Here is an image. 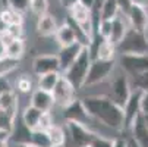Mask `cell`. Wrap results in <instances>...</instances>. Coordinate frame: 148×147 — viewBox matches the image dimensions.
Listing matches in <instances>:
<instances>
[{
    "label": "cell",
    "mask_w": 148,
    "mask_h": 147,
    "mask_svg": "<svg viewBox=\"0 0 148 147\" xmlns=\"http://www.w3.org/2000/svg\"><path fill=\"white\" fill-rule=\"evenodd\" d=\"M51 146H66V130L59 124H53L47 130Z\"/></svg>",
    "instance_id": "obj_26"
},
{
    "label": "cell",
    "mask_w": 148,
    "mask_h": 147,
    "mask_svg": "<svg viewBox=\"0 0 148 147\" xmlns=\"http://www.w3.org/2000/svg\"><path fill=\"white\" fill-rule=\"evenodd\" d=\"M0 22L3 27L9 25H24V13H21L12 8H2L0 9Z\"/></svg>",
    "instance_id": "obj_20"
},
{
    "label": "cell",
    "mask_w": 148,
    "mask_h": 147,
    "mask_svg": "<svg viewBox=\"0 0 148 147\" xmlns=\"http://www.w3.org/2000/svg\"><path fill=\"white\" fill-rule=\"evenodd\" d=\"M65 130H66V143L69 140L72 147H88L91 140L97 134L90 127L79 122H65Z\"/></svg>",
    "instance_id": "obj_7"
},
{
    "label": "cell",
    "mask_w": 148,
    "mask_h": 147,
    "mask_svg": "<svg viewBox=\"0 0 148 147\" xmlns=\"http://www.w3.org/2000/svg\"><path fill=\"white\" fill-rule=\"evenodd\" d=\"M29 144H32L35 147H51L49 134H47V131H43V130H32L31 131Z\"/></svg>",
    "instance_id": "obj_27"
},
{
    "label": "cell",
    "mask_w": 148,
    "mask_h": 147,
    "mask_svg": "<svg viewBox=\"0 0 148 147\" xmlns=\"http://www.w3.org/2000/svg\"><path fill=\"white\" fill-rule=\"evenodd\" d=\"M126 147H141L131 135H128V137H126Z\"/></svg>",
    "instance_id": "obj_41"
},
{
    "label": "cell",
    "mask_w": 148,
    "mask_h": 147,
    "mask_svg": "<svg viewBox=\"0 0 148 147\" xmlns=\"http://www.w3.org/2000/svg\"><path fill=\"white\" fill-rule=\"evenodd\" d=\"M78 3V0H60V5L65 8L66 10L69 9V8H72L73 5H76Z\"/></svg>",
    "instance_id": "obj_40"
},
{
    "label": "cell",
    "mask_w": 148,
    "mask_h": 147,
    "mask_svg": "<svg viewBox=\"0 0 148 147\" xmlns=\"http://www.w3.org/2000/svg\"><path fill=\"white\" fill-rule=\"evenodd\" d=\"M18 113H19V108L0 110V131L10 134L13 130V125L18 119Z\"/></svg>",
    "instance_id": "obj_22"
},
{
    "label": "cell",
    "mask_w": 148,
    "mask_h": 147,
    "mask_svg": "<svg viewBox=\"0 0 148 147\" xmlns=\"http://www.w3.org/2000/svg\"><path fill=\"white\" fill-rule=\"evenodd\" d=\"M29 138H31V130L27 128L24 125V122L21 121V118L18 116V119L13 125V130L10 133V141L16 143V146H18V144L29 143Z\"/></svg>",
    "instance_id": "obj_19"
},
{
    "label": "cell",
    "mask_w": 148,
    "mask_h": 147,
    "mask_svg": "<svg viewBox=\"0 0 148 147\" xmlns=\"http://www.w3.org/2000/svg\"><path fill=\"white\" fill-rule=\"evenodd\" d=\"M126 21L132 30L139 31V32H147L148 31V9L139 8V6H131L129 10L125 13Z\"/></svg>",
    "instance_id": "obj_12"
},
{
    "label": "cell",
    "mask_w": 148,
    "mask_h": 147,
    "mask_svg": "<svg viewBox=\"0 0 148 147\" xmlns=\"http://www.w3.org/2000/svg\"><path fill=\"white\" fill-rule=\"evenodd\" d=\"M128 133L141 147H148V128H147V125L144 122L142 113L132 122Z\"/></svg>",
    "instance_id": "obj_17"
},
{
    "label": "cell",
    "mask_w": 148,
    "mask_h": 147,
    "mask_svg": "<svg viewBox=\"0 0 148 147\" xmlns=\"http://www.w3.org/2000/svg\"><path fill=\"white\" fill-rule=\"evenodd\" d=\"M131 5L134 6H139V8H144V9H148V0H129Z\"/></svg>",
    "instance_id": "obj_38"
},
{
    "label": "cell",
    "mask_w": 148,
    "mask_h": 147,
    "mask_svg": "<svg viewBox=\"0 0 148 147\" xmlns=\"http://www.w3.org/2000/svg\"><path fill=\"white\" fill-rule=\"evenodd\" d=\"M123 119H125V133H128L132 122L141 115V91L132 90L128 100L123 104Z\"/></svg>",
    "instance_id": "obj_11"
},
{
    "label": "cell",
    "mask_w": 148,
    "mask_h": 147,
    "mask_svg": "<svg viewBox=\"0 0 148 147\" xmlns=\"http://www.w3.org/2000/svg\"><path fill=\"white\" fill-rule=\"evenodd\" d=\"M53 124H54V121H53V113H51V112H43V113H41V118H40V121H38V125H37L35 130L47 131Z\"/></svg>",
    "instance_id": "obj_31"
},
{
    "label": "cell",
    "mask_w": 148,
    "mask_h": 147,
    "mask_svg": "<svg viewBox=\"0 0 148 147\" xmlns=\"http://www.w3.org/2000/svg\"><path fill=\"white\" fill-rule=\"evenodd\" d=\"M107 82H109V94L107 96L117 104V106L123 108L125 101L128 100L129 94L132 93V87H131L128 75L123 71H120L119 68H116Z\"/></svg>",
    "instance_id": "obj_5"
},
{
    "label": "cell",
    "mask_w": 148,
    "mask_h": 147,
    "mask_svg": "<svg viewBox=\"0 0 148 147\" xmlns=\"http://www.w3.org/2000/svg\"><path fill=\"white\" fill-rule=\"evenodd\" d=\"M31 69H32V74L35 77L50 74V72H60L62 74L60 63H59V59H57L56 53H43V55L35 56L32 60Z\"/></svg>",
    "instance_id": "obj_9"
},
{
    "label": "cell",
    "mask_w": 148,
    "mask_h": 147,
    "mask_svg": "<svg viewBox=\"0 0 148 147\" xmlns=\"http://www.w3.org/2000/svg\"><path fill=\"white\" fill-rule=\"evenodd\" d=\"M116 63L128 78H132L148 72V55H117Z\"/></svg>",
    "instance_id": "obj_6"
},
{
    "label": "cell",
    "mask_w": 148,
    "mask_h": 147,
    "mask_svg": "<svg viewBox=\"0 0 148 147\" xmlns=\"http://www.w3.org/2000/svg\"><path fill=\"white\" fill-rule=\"evenodd\" d=\"M120 13L122 12H120V8L116 0H104V3L98 12L100 19H104V21H112L116 16H119Z\"/></svg>",
    "instance_id": "obj_25"
},
{
    "label": "cell",
    "mask_w": 148,
    "mask_h": 147,
    "mask_svg": "<svg viewBox=\"0 0 148 147\" xmlns=\"http://www.w3.org/2000/svg\"><path fill=\"white\" fill-rule=\"evenodd\" d=\"M85 46H82L79 41H75L73 44L65 46V47H59L57 49V59H59V63H60V69L62 72H65L73 62L76 60V57L79 56V53L82 52V49Z\"/></svg>",
    "instance_id": "obj_13"
},
{
    "label": "cell",
    "mask_w": 148,
    "mask_h": 147,
    "mask_svg": "<svg viewBox=\"0 0 148 147\" xmlns=\"http://www.w3.org/2000/svg\"><path fill=\"white\" fill-rule=\"evenodd\" d=\"M78 3L82 5L84 8H87L92 12V8H94V0H78Z\"/></svg>",
    "instance_id": "obj_39"
},
{
    "label": "cell",
    "mask_w": 148,
    "mask_h": 147,
    "mask_svg": "<svg viewBox=\"0 0 148 147\" xmlns=\"http://www.w3.org/2000/svg\"><path fill=\"white\" fill-rule=\"evenodd\" d=\"M141 113L148 115V90L141 91Z\"/></svg>",
    "instance_id": "obj_35"
},
{
    "label": "cell",
    "mask_w": 148,
    "mask_h": 147,
    "mask_svg": "<svg viewBox=\"0 0 148 147\" xmlns=\"http://www.w3.org/2000/svg\"><path fill=\"white\" fill-rule=\"evenodd\" d=\"M116 2H117V5H119V8H120V12H122L123 15H125L126 12H128V10H129V8L132 6L129 0H116Z\"/></svg>",
    "instance_id": "obj_36"
},
{
    "label": "cell",
    "mask_w": 148,
    "mask_h": 147,
    "mask_svg": "<svg viewBox=\"0 0 148 147\" xmlns=\"http://www.w3.org/2000/svg\"><path fill=\"white\" fill-rule=\"evenodd\" d=\"M29 2H31V0H29Z\"/></svg>",
    "instance_id": "obj_48"
},
{
    "label": "cell",
    "mask_w": 148,
    "mask_h": 147,
    "mask_svg": "<svg viewBox=\"0 0 148 147\" xmlns=\"http://www.w3.org/2000/svg\"><path fill=\"white\" fill-rule=\"evenodd\" d=\"M5 57V47L0 44V59H3Z\"/></svg>",
    "instance_id": "obj_43"
},
{
    "label": "cell",
    "mask_w": 148,
    "mask_h": 147,
    "mask_svg": "<svg viewBox=\"0 0 148 147\" xmlns=\"http://www.w3.org/2000/svg\"><path fill=\"white\" fill-rule=\"evenodd\" d=\"M3 28H5V27H3V24H2V22H0V31H2Z\"/></svg>",
    "instance_id": "obj_46"
},
{
    "label": "cell",
    "mask_w": 148,
    "mask_h": 147,
    "mask_svg": "<svg viewBox=\"0 0 148 147\" xmlns=\"http://www.w3.org/2000/svg\"><path fill=\"white\" fill-rule=\"evenodd\" d=\"M16 147H35V146H32V144H29V143H27V144H18Z\"/></svg>",
    "instance_id": "obj_44"
},
{
    "label": "cell",
    "mask_w": 148,
    "mask_h": 147,
    "mask_svg": "<svg viewBox=\"0 0 148 147\" xmlns=\"http://www.w3.org/2000/svg\"><path fill=\"white\" fill-rule=\"evenodd\" d=\"M8 3H9V0H0V6L2 8H8Z\"/></svg>",
    "instance_id": "obj_42"
},
{
    "label": "cell",
    "mask_w": 148,
    "mask_h": 147,
    "mask_svg": "<svg viewBox=\"0 0 148 147\" xmlns=\"http://www.w3.org/2000/svg\"><path fill=\"white\" fill-rule=\"evenodd\" d=\"M35 87H34V82H32V79L29 78V77H27V75H21L18 79H16V88H15V91L16 93H21V94H31V91L34 90Z\"/></svg>",
    "instance_id": "obj_29"
},
{
    "label": "cell",
    "mask_w": 148,
    "mask_h": 147,
    "mask_svg": "<svg viewBox=\"0 0 148 147\" xmlns=\"http://www.w3.org/2000/svg\"><path fill=\"white\" fill-rule=\"evenodd\" d=\"M57 21L56 18L51 15V13H46L43 16L37 18V24H35V30H37V34L43 38H50V37H54L56 31H57Z\"/></svg>",
    "instance_id": "obj_15"
},
{
    "label": "cell",
    "mask_w": 148,
    "mask_h": 147,
    "mask_svg": "<svg viewBox=\"0 0 148 147\" xmlns=\"http://www.w3.org/2000/svg\"><path fill=\"white\" fill-rule=\"evenodd\" d=\"M54 40H56V44L57 47H65L69 44H73L76 41V34L75 30L72 27V24L66 19L63 24H60L57 27V31L54 34Z\"/></svg>",
    "instance_id": "obj_16"
},
{
    "label": "cell",
    "mask_w": 148,
    "mask_h": 147,
    "mask_svg": "<svg viewBox=\"0 0 148 147\" xmlns=\"http://www.w3.org/2000/svg\"><path fill=\"white\" fill-rule=\"evenodd\" d=\"M112 146H113L112 137H107L104 134H95L88 147H112Z\"/></svg>",
    "instance_id": "obj_30"
},
{
    "label": "cell",
    "mask_w": 148,
    "mask_h": 147,
    "mask_svg": "<svg viewBox=\"0 0 148 147\" xmlns=\"http://www.w3.org/2000/svg\"><path fill=\"white\" fill-rule=\"evenodd\" d=\"M81 101L94 122L119 134L125 133L123 110L107 94H88L81 97Z\"/></svg>",
    "instance_id": "obj_1"
},
{
    "label": "cell",
    "mask_w": 148,
    "mask_h": 147,
    "mask_svg": "<svg viewBox=\"0 0 148 147\" xmlns=\"http://www.w3.org/2000/svg\"><path fill=\"white\" fill-rule=\"evenodd\" d=\"M112 147H126V137L117 135L113 138V146Z\"/></svg>",
    "instance_id": "obj_37"
},
{
    "label": "cell",
    "mask_w": 148,
    "mask_h": 147,
    "mask_svg": "<svg viewBox=\"0 0 148 147\" xmlns=\"http://www.w3.org/2000/svg\"><path fill=\"white\" fill-rule=\"evenodd\" d=\"M142 118H144V122H145L147 128H148V115H142Z\"/></svg>",
    "instance_id": "obj_45"
},
{
    "label": "cell",
    "mask_w": 148,
    "mask_h": 147,
    "mask_svg": "<svg viewBox=\"0 0 148 147\" xmlns=\"http://www.w3.org/2000/svg\"><path fill=\"white\" fill-rule=\"evenodd\" d=\"M31 106H34L35 109L41 110V112H51L54 108V100L51 93L44 91L41 88H34L29 94V103Z\"/></svg>",
    "instance_id": "obj_14"
},
{
    "label": "cell",
    "mask_w": 148,
    "mask_h": 147,
    "mask_svg": "<svg viewBox=\"0 0 148 147\" xmlns=\"http://www.w3.org/2000/svg\"><path fill=\"white\" fill-rule=\"evenodd\" d=\"M117 68L116 60H100V59H92L85 82H84L82 88H88V87H95L100 84L107 82L114 69Z\"/></svg>",
    "instance_id": "obj_4"
},
{
    "label": "cell",
    "mask_w": 148,
    "mask_h": 147,
    "mask_svg": "<svg viewBox=\"0 0 148 147\" xmlns=\"http://www.w3.org/2000/svg\"><path fill=\"white\" fill-rule=\"evenodd\" d=\"M91 62H92V56H91L90 49L88 47H84L82 52L79 53V56L76 57V60L73 62V63L65 72H62V75L72 84L76 91L82 90Z\"/></svg>",
    "instance_id": "obj_2"
},
{
    "label": "cell",
    "mask_w": 148,
    "mask_h": 147,
    "mask_svg": "<svg viewBox=\"0 0 148 147\" xmlns=\"http://www.w3.org/2000/svg\"><path fill=\"white\" fill-rule=\"evenodd\" d=\"M25 50H27V46H25L24 38L22 40H13L12 43L5 49V57L19 62L25 56Z\"/></svg>",
    "instance_id": "obj_23"
},
{
    "label": "cell",
    "mask_w": 148,
    "mask_h": 147,
    "mask_svg": "<svg viewBox=\"0 0 148 147\" xmlns=\"http://www.w3.org/2000/svg\"><path fill=\"white\" fill-rule=\"evenodd\" d=\"M60 77H62L60 72H50V74H44V75L37 77V88H41L44 91L51 93Z\"/></svg>",
    "instance_id": "obj_24"
},
{
    "label": "cell",
    "mask_w": 148,
    "mask_h": 147,
    "mask_svg": "<svg viewBox=\"0 0 148 147\" xmlns=\"http://www.w3.org/2000/svg\"><path fill=\"white\" fill-rule=\"evenodd\" d=\"M76 90L72 84L65 78V77H60L56 87L53 88L51 91V96H53V100H54V106H59L60 109L66 108L69 103H72L75 99H76Z\"/></svg>",
    "instance_id": "obj_8"
},
{
    "label": "cell",
    "mask_w": 148,
    "mask_h": 147,
    "mask_svg": "<svg viewBox=\"0 0 148 147\" xmlns=\"http://www.w3.org/2000/svg\"><path fill=\"white\" fill-rule=\"evenodd\" d=\"M116 49L117 55H148V31L139 32L129 27Z\"/></svg>",
    "instance_id": "obj_3"
},
{
    "label": "cell",
    "mask_w": 148,
    "mask_h": 147,
    "mask_svg": "<svg viewBox=\"0 0 148 147\" xmlns=\"http://www.w3.org/2000/svg\"><path fill=\"white\" fill-rule=\"evenodd\" d=\"M41 110L35 109L34 106H31V104H27V106L22 109V113H21V121L24 122V125L27 128H29L31 131L37 128L38 125V121L41 118Z\"/></svg>",
    "instance_id": "obj_21"
},
{
    "label": "cell",
    "mask_w": 148,
    "mask_h": 147,
    "mask_svg": "<svg viewBox=\"0 0 148 147\" xmlns=\"http://www.w3.org/2000/svg\"><path fill=\"white\" fill-rule=\"evenodd\" d=\"M128 28H129V24H128V21H126V16L123 13H120L119 16L112 19V32H110L109 41L113 43L114 46H117L120 41L123 40Z\"/></svg>",
    "instance_id": "obj_18"
},
{
    "label": "cell",
    "mask_w": 148,
    "mask_h": 147,
    "mask_svg": "<svg viewBox=\"0 0 148 147\" xmlns=\"http://www.w3.org/2000/svg\"><path fill=\"white\" fill-rule=\"evenodd\" d=\"M5 30H6L15 40H22L24 35H25L24 25H9V27H5Z\"/></svg>",
    "instance_id": "obj_33"
},
{
    "label": "cell",
    "mask_w": 148,
    "mask_h": 147,
    "mask_svg": "<svg viewBox=\"0 0 148 147\" xmlns=\"http://www.w3.org/2000/svg\"><path fill=\"white\" fill-rule=\"evenodd\" d=\"M8 6L21 12V13H25L28 10V6H29V0H9Z\"/></svg>",
    "instance_id": "obj_32"
},
{
    "label": "cell",
    "mask_w": 148,
    "mask_h": 147,
    "mask_svg": "<svg viewBox=\"0 0 148 147\" xmlns=\"http://www.w3.org/2000/svg\"><path fill=\"white\" fill-rule=\"evenodd\" d=\"M28 10H31V13L35 18L49 13V0H31Z\"/></svg>",
    "instance_id": "obj_28"
},
{
    "label": "cell",
    "mask_w": 148,
    "mask_h": 147,
    "mask_svg": "<svg viewBox=\"0 0 148 147\" xmlns=\"http://www.w3.org/2000/svg\"><path fill=\"white\" fill-rule=\"evenodd\" d=\"M51 147H66V146H51Z\"/></svg>",
    "instance_id": "obj_47"
},
{
    "label": "cell",
    "mask_w": 148,
    "mask_h": 147,
    "mask_svg": "<svg viewBox=\"0 0 148 147\" xmlns=\"http://www.w3.org/2000/svg\"><path fill=\"white\" fill-rule=\"evenodd\" d=\"M10 90H15V88L12 87L9 78L8 77H0V94H3L6 91H10Z\"/></svg>",
    "instance_id": "obj_34"
},
{
    "label": "cell",
    "mask_w": 148,
    "mask_h": 147,
    "mask_svg": "<svg viewBox=\"0 0 148 147\" xmlns=\"http://www.w3.org/2000/svg\"><path fill=\"white\" fill-rule=\"evenodd\" d=\"M62 113H63V118H65V122H79V124L87 125L90 128L94 122L90 118V115L87 113V110L84 108V104H82L79 97H76L72 103H69L66 108H63Z\"/></svg>",
    "instance_id": "obj_10"
}]
</instances>
